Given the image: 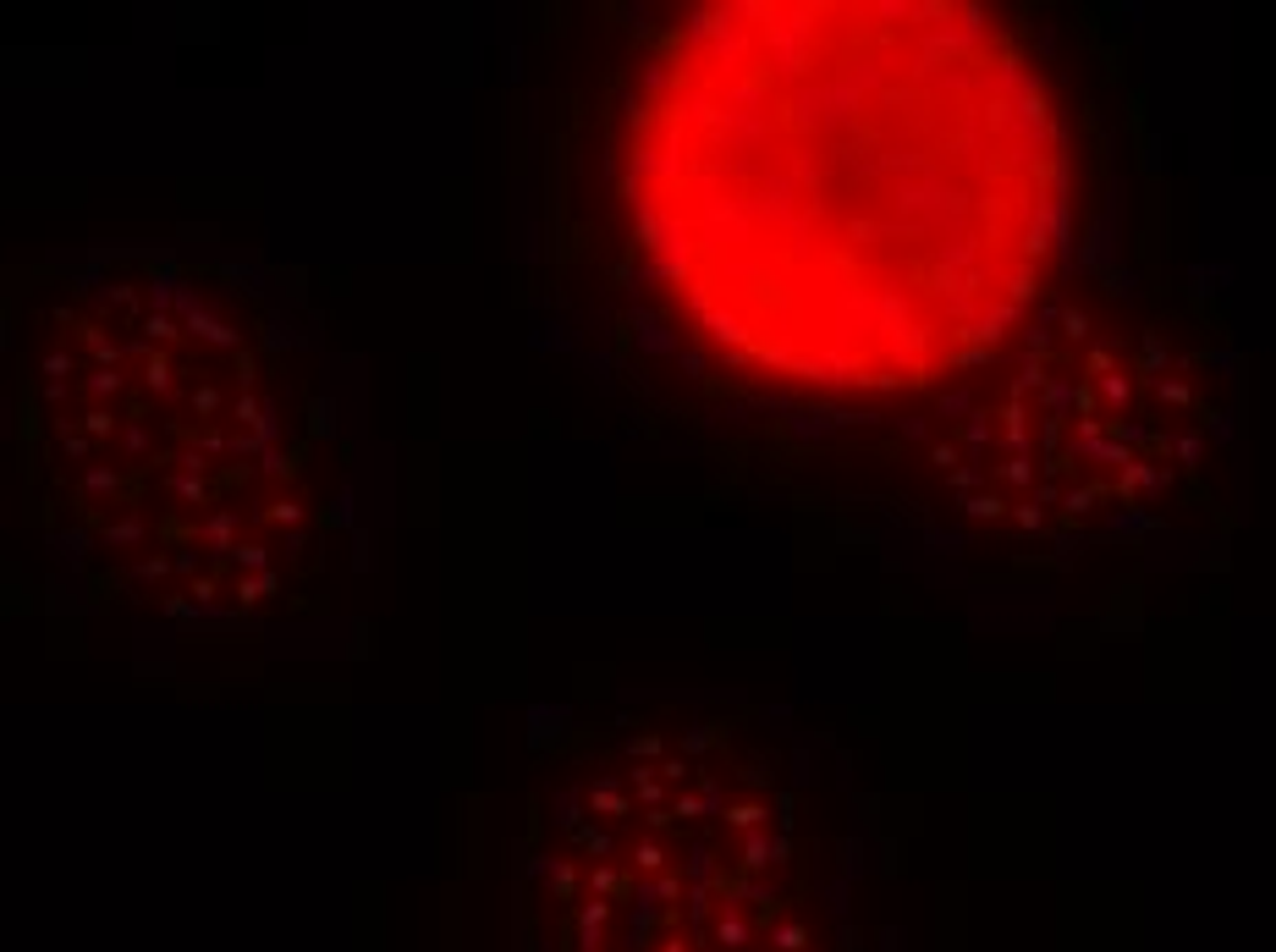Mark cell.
<instances>
[{
	"label": "cell",
	"instance_id": "6da1fadb",
	"mask_svg": "<svg viewBox=\"0 0 1276 952\" xmlns=\"http://www.w3.org/2000/svg\"><path fill=\"white\" fill-rule=\"evenodd\" d=\"M617 193L699 341L782 386L963 375L1051 281L1067 143L980 7H705L633 89Z\"/></svg>",
	"mask_w": 1276,
	"mask_h": 952
},
{
	"label": "cell",
	"instance_id": "7a4b0ae2",
	"mask_svg": "<svg viewBox=\"0 0 1276 952\" xmlns=\"http://www.w3.org/2000/svg\"><path fill=\"white\" fill-rule=\"evenodd\" d=\"M540 859L567 947L820 952L798 909V799L727 722H633L556 793Z\"/></svg>",
	"mask_w": 1276,
	"mask_h": 952
}]
</instances>
